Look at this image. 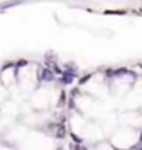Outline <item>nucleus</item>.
<instances>
[{
	"instance_id": "obj_1",
	"label": "nucleus",
	"mask_w": 142,
	"mask_h": 150,
	"mask_svg": "<svg viewBox=\"0 0 142 150\" xmlns=\"http://www.w3.org/2000/svg\"><path fill=\"white\" fill-rule=\"evenodd\" d=\"M75 75H77V74H72V72H67V70H64V74L60 75L59 82L62 83V85H70L72 82L75 80Z\"/></svg>"
},
{
	"instance_id": "obj_2",
	"label": "nucleus",
	"mask_w": 142,
	"mask_h": 150,
	"mask_svg": "<svg viewBox=\"0 0 142 150\" xmlns=\"http://www.w3.org/2000/svg\"><path fill=\"white\" fill-rule=\"evenodd\" d=\"M65 135H67V129H65V123H57L55 125V139H65Z\"/></svg>"
},
{
	"instance_id": "obj_3",
	"label": "nucleus",
	"mask_w": 142,
	"mask_h": 150,
	"mask_svg": "<svg viewBox=\"0 0 142 150\" xmlns=\"http://www.w3.org/2000/svg\"><path fill=\"white\" fill-rule=\"evenodd\" d=\"M20 4H25V0H9V2H4V4H0V12L7 10V8H12V7H17Z\"/></svg>"
},
{
	"instance_id": "obj_4",
	"label": "nucleus",
	"mask_w": 142,
	"mask_h": 150,
	"mask_svg": "<svg viewBox=\"0 0 142 150\" xmlns=\"http://www.w3.org/2000/svg\"><path fill=\"white\" fill-rule=\"evenodd\" d=\"M40 79H42L44 82H52V80H54V72H52L50 69H44V70H42Z\"/></svg>"
},
{
	"instance_id": "obj_5",
	"label": "nucleus",
	"mask_w": 142,
	"mask_h": 150,
	"mask_svg": "<svg viewBox=\"0 0 142 150\" xmlns=\"http://www.w3.org/2000/svg\"><path fill=\"white\" fill-rule=\"evenodd\" d=\"M70 137H72V140H74V142H75V144H84V139H80V137H79V135L72 134Z\"/></svg>"
},
{
	"instance_id": "obj_6",
	"label": "nucleus",
	"mask_w": 142,
	"mask_h": 150,
	"mask_svg": "<svg viewBox=\"0 0 142 150\" xmlns=\"http://www.w3.org/2000/svg\"><path fill=\"white\" fill-rule=\"evenodd\" d=\"M72 149L74 150H89L85 145H82V144H75V145H72Z\"/></svg>"
},
{
	"instance_id": "obj_7",
	"label": "nucleus",
	"mask_w": 142,
	"mask_h": 150,
	"mask_svg": "<svg viewBox=\"0 0 142 150\" xmlns=\"http://www.w3.org/2000/svg\"><path fill=\"white\" fill-rule=\"evenodd\" d=\"M89 79H90V75H85L84 79H80V80H79V85H84V83H85V82H87Z\"/></svg>"
},
{
	"instance_id": "obj_8",
	"label": "nucleus",
	"mask_w": 142,
	"mask_h": 150,
	"mask_svg": "<svg viewBox=\"0 0 142 150\" xmlns=\"http://www.w3.org/2000/svg\"><path fill=\"white\" fill-rule=\"evenodd\" d=\"M65 103V93L62 92V95H60V100H59V105H64Z\"/></svg>"
},
{
	"instance_id": "obj_9",
	"label": "nucleus",
	"mask_w": 142,
	"mask_h": 150,
	"mask_svg": "<svg viewBox=\"0 0 142 150\" xmlns=\"http://www.w3.org/2000/svg\"><path fill=\"white\" fill-rule=\"evenodd\" d=\"M137 144H142V130H141V134H139V140H137Z\"/></svg>"
}]
</instances>
